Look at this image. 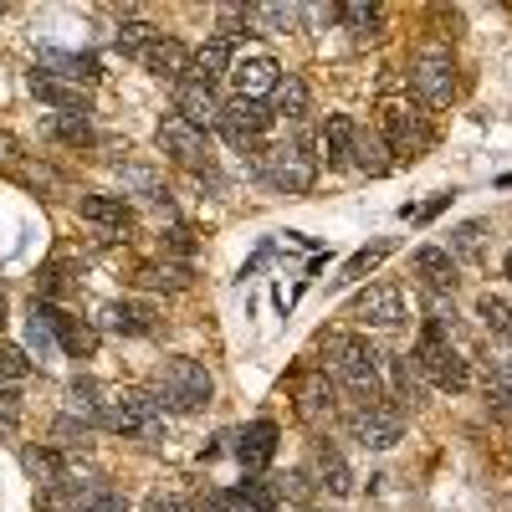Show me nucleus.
Masks as SVG:
<instances>
[{
	"label": "nucleus",
	"mask_w": 512,
	"mask_h": 512,
	"mask_svg": "<svg viewBox=\"0 0 512 512\" xmlns=\"http://www.w3.org/2000/svg\"><path fill=\"white\" fill-rule=\"evenodd\" d=\"M323 359L333 369V379L359 400V405H379L384 400V379H379V354L364 344L359 333H328Z\"/></svg>",
	"instance_id": "f257e3e1"
},
{
	"label": "nucleus",
	"mask_w": 512,
	"mask_h": 512,
	"mask_svg": "<svg viewBox=\"0 0 512 512\" xmlns=\"http://www.w3.org/2000/svg\"><path fill=\"white\" fill-rule=\"evenodd\" d=\"M103 431H118V436H139L149 446H159L169 436V410L149 395V390H118L103 400V415H98Z\"/></svg>",
	"instance_id": "f03ea898"
},
{
	"label": "nucleus",
	"mask_w": 512,
	"mask_h": 512,
	"mask_svg": "<svg viewBox=\"0 0 512 512\" xmlns=\"http://www.w3.org/2000/svg\"><path fill=\"white\" fill-rule=\"evenodd\" d=\"M164 410H175V415H195L210 405V395H216V384H210L205 364L195 359H164L154 369V390H149Z\"/></svg>",
	"instance_id": "7ed1b4c3"
},
{
	"label": "nucleus",
	"mask_w": 512,
	"mask_h": 512,
	"mask_svg": "<svg viewBox=\"0 0 512 512\" xmlns=\"http://www.w3.org/2000/svg\"><path fill=\"white\" fill-rule=\"evenodd\" d=\"M410 364L420 369V379H431L436 390H466V384H472V364L456 354L451 328H441V323H425V333H420V344H415Z\"/></svg>",
	"instance_id": "20e7f679"
},
{
	"label": "nucleus",
	"mask_w": 512,
	"mask_h": 512,
	"mask_svg": "<svg viewBox=\"0 0 512 512\" xmlns=\"http://www.w3.org/2000/svg\"><path fill=\"white\" fill-rule=\"evenodd\" d=\"M262 180L277 190V195H308L313 180H318V164L303 144H272L262 154Z\"/></svg>",
	"instance_id": "39448f33"
},
{
	"label": "nucleus",
	"mask_w": 512,
	"mask_h": 512,
	"mask_svg": "<svg viewBox=\"0 0 512 512\" xmlns=\"http://www.w3.org/2000/svg\"><path fill=\"white\" fill-rule=\"evenodd\" d=\"M410 88H415V98L425 108H451V98H456V62H451V52H441V47L420 52L410 62Z\"/></svg>",
	"instance_id": "423d86ee"
},
{
	"label": "nucleus",
	"mask_w": 512,
	"mask_h": 512,
	"mask_svg": "<svg viewBox=\"0 0 512 512\" xmlns=\"http://www.w3.org/2000/svg\"><path fill=\"white\" fill-rule=\"evenodd\" d=\"M349 431H354V441L364 451H395L400 436H405V415L395 405H384V400L379 405H359L349 415Z\"/></svg>",
	"instance_id": "0eeeda50"
},
{
	"label": "nucleus",
	"mask_w": 512,
	"mask_h": 512,
	"mask_svg": "<svg viewBox=\"0 0 512 512\" xmlns=\"http://www.w3.org/2000/svg\"><path fill=\"white\" fill-rule=\"evenodd\" d=\"M47 507L52 512H128V502H123V492H113L108 482H57L52 492H47Z\"/></svg>",
	"instance_id": "6e6552de"
},
{
	"label": "nucleus",
	"mask_w": 512,
	"mask_h": 512,
	"mask_svg": "<svg viewBox=\"0 0 512 512\" xmlns=\"http://www.w3.org/2000/svg\"><path fill=\"white\" fill-rule=\"evenodd\" d=\"M216 128L226 134L231 149H256V144H262V134L272 128V108L267 103H251V98H231L221 108V123Z\"/></svg>",
	"instance_id": "1a4fd4ad"
},
{
	"label": "nucleus",
	"mask_w": 512,
	"mask_h": 512,
	"mask_svg": "<svg viewBox=\"0 0 512 512\" xmlns=\"http://www.w3.org/2000/svg\"><path fill=\"white\" fill-rule=\"evenodd\" d=\"M221 93H216V82H195V77H180L175 82V118H185L190 128H216L221 123Z\"/></svg>",
	"instance_id": "9d476101"
},
{
	"label": "nucleus",
	"mask_w": 512,
	"mask_h": 512,
	"mask_svg": "<svg viewBox=\"0 0 512 512\" xmlns=\"http://www.w3.org/2000/svg\"><path fill=\"white\" fill-rule=\"evenodd\" d=\"M154 139H159L164 159H175L180 169H210V144H205L200 128H190L185 118H164Z\"/></svg>",
	"instance_id": "9b49d317"
},
{
	"label": "nucleus",
	"mask_w": 512,
	"mask_h": 512,
	"mask_svg": "<svg viewBox=\"0 0 512 512\" xmlns=\"http://www.w3.org/2000/svg\"><path fill=\"white\" fill-rule=\"evenodd\" d=\"M359 323H369V328H400L405 323V297H400V287H390V282H374V287H364L359 297H354V308H349Z\"/></svg>",
	"instance_id": "f8f14e48"
},
{
	"label": "nucleus",
	"mask_w": 512,
	"mask_h": 512,
	"mask_svg": "<svg viewBox=\"0 0 512 512\" xmlns=\"http://www.w3.org/2000/svg\"><path fill=\"white\" fill-rule=\"evenodd\" d=\"M231 77H236V98L262 103V98H272V88L282 82V67H277V57H267V52H251V57H241V62L231 67Z\"/></svg>",
	"instance_id": "ddd939ff"
},
{
	"label": "nucleus",
	"mask_w": 512,
	"mask_h": 512,
	"mask_svg": "<svg viewBox=\"0 0 512 512\" xmlns=\"http://www.w3.org/2000/svg\"><path fill=\"white\" fill-rule=\"evenodd\" d=\"M139 57V67L144 72H154V77H169V82H180L185 72H190V52L180 47L175 36H154L144 52H134Z\"/></svg>",
	"instance_id": "4468645a"
},
{
	"label": "nucleus",
	"mask_w": 512,
	"mask_h": 512,
	"mask_svg": "<svg viewBox=\"0 0 512 512\" xmlns=\"http://www.w3.org/2000/svg\"><path fill=\"white\" fill-rule=\"evenodd\" d=\"M277 456V425L272 420H251L246 425V431L236 436V461L246 466V472L256 477V472H262V466Z\"/></svg>",
	"instance_id": "2eb2a0df"
},
{
	"label": "nucleus",
	"mask_w": 512,
	"mask_h": 512,
	"mask_svg": "<svg viewBox=\"0 0 512 512\" xmlns=\"http://www.w3.org/2000/svg\"><path fill=\"white\" fill-rule=\"evenodd\" d=\"M93 328L98 333H123V338H144V333H154V313L144 303H103Z\"/></svg>",
	"instance_id": "dca6fc26"
},
{
	"label": "nucleus",
	"mask_w": 512,
	"mask_h": 512,
	"mask_svg": "<svg viewBox=\"0 0 512 512\" xmlns=\"http://www.w3.org/2000/svg\"><path fill=\"white\" fill-rule=\"evenodd\" d=\"M384 149L400 154V159H420L425 149H431V128L405 118V113H390L384 118Z\"/></svg>",
	"instance_id": "f3484780"
},
{
	"label": "nucleus",
	"mask_w": 512,
	"mask_h": 512,
	"mask_svg": "<svg viewBox=\"0 0 512 512\" xmlns=\"http://www.w3.org/2000/svg\"><path fill=\"white\" fill-rule=\"evenodd\" d=\"M77 216L88 226H103V231H128V226H134V210H128L123 195H82Z\"/></svg>",
	"instance_id": "a211bd4d"
},
{
	"label": "nucleus",
	"mask_w": 512,
	"mask_h": 512,
	"mask_svg": "<svg viewBox=\"0 0 512 512\" xmlns=\"http://www.w3.org/2000/svg\"><path fill=\"white\" fill-rule=\"evenodd\" d=\"M410 267H415V277L425 282V292H451V287H456V262H451L446 246H420V251L410 256Z\"/></svg>",
	"instance_id": "6ab92c4d"
},
{
	"label": "nucleus",
	"mask_w": 512,
	"mask_h": 512,
	"mask_svg": "<svg viewBox=\"0 0 512 512\" xmlns=\"http://www.w3.org/2000/svg\"><path fill=\"white\" fill-rule=\"evenodd\" d=\"M31 93L57 108V113H88V88H77V82H62V77H47V72H31Z\"/></svg>",
	"instance_id": "aec40b11"
},
{
	"label": "nucleus",
	"mask_w": 512,
	"mask_h": 512,
	"mask_svg": "<svg viewBox=\"0 0 512 512\" xmlns=\"http://www.w3.org/2000/svg\"><path fill=\"white\" fill-rule=\"evenodd\" d=\"M231 67H236L231 41L210 36V41H200V47L190 52V72H185V77H195V82H216V77H226Z\"/></svg>",
	"instance_id": "412c9836"
},
{
	"label": "nucleus",
	"mask_w": 512,
	"mask_h": 512,
	"mask_svg": "<svg viewBox=\"0 0 512 512\" xmlns=\"http://www.w3.org/2000/svg\"><path fill=\"white\" fill-rule=\"evenodd\" d=\"M52 323H57V349H62L67 359H93V354H98V328H93L88 318L57 313Z\"/></svg>",
	"instance_id": "4be33fe9"
},
{
	"label": "nucleus",
	"mask_w": 512,
	"mask_h": 512,
	"mask_svg": "<svg viewBox=\"0 0 512 512\" xmlns=\"http://www.w3.org/2000/svg\"><path fill=\"white\" fill-rule=\"evenodd\" d=\"M313 482H318V487H328L333 497H349V492H354V472H349V461L338 456L333 446H318V451H313Z\"/></svg>",
	"instance_id": "5701e85b"
},
{
	"label": "nucleus",
	"mask_w": 512,
	"mask_h": 512,
	"mask_svg": "<svg viewBox=\"0 0 512 512\" xmlns=\"http://www.w3.org/2000/svg\"><path fill=\"white\" fill-rule=\"evenodd\" d=\"M354 139H359V123L349 113H333L323 123V159L328 164H354Z\"/></svg>",
	"instance_id": "b1692460"
},
{
	"label": "nucleus",
	"mask_w": 512,
	"mask_h": 512,
	"mask_svg": "<svg viewBox=\"0 0 512 512\" xmlns=\"http://www.w3.org/2000/svg\"><path fill=\"white\" fill-rule=\"evenodd\" d=\"M303 6H282V0H267V6H246V31H297L303 26Z\"/></svg>",
	"instance_id": "393cba45"
},
{
	"label": "nucleus",
	"mask_w": 512,
	"mask_h": 512,
	"mask_svg": "<svg viewBox=\"0 0 512 512\" xmlns=\"http://www.w3.org/2000/svg\"><path fill=\"white\" fill-rule=\"evenodd\" d=\"M36 72H47V77H62V82H98V62L93 57H77V52H41V67Z\"/></svg>",
	"instance_id": "a878e982"
},
{
	"label": "nucleus",
	"mask_w": 512,
	"mask_h": 512,
	"mask_svg": "<svg viewBox=\"0 0 512 512\" xmlns=\"http://www.w3.org/2000/svg\"><path fill=\"white\" fill-rule=\"evenodd\" d=\"M21 472H26L41 492H52V487L62 482V456H57L52 446H26V451H21Z\"/></svg>",
	"instance_id": "bb28decb"
},
{
	"label": "nucleus",
	"mask_w": 512,
	"mask_h": 512,
	"mask_svg": "<svg viewBox=\"0 0 512 512\" xmlns=\"http://www.w3.org/2000/svg\"><path fill=\"white\" fill-rule=\"evenodd\" d=\"M272 118H292V123L308 118V82H303V77L287 72L277 88H272Z\"/></svg>",
	"instance_id": "cd10ccee"
},
{
	"label": "nucleus",
	"mask_w": 512,
	"mask_h": 512,
	"mask_svg": "<svg viewBox=\"0 0 512 512\" xmlns=\"http://www.w3.org/2000/svg\"><path fill=\"white\" fill-rule=\"evenodd\" d=\"M57 308L52 303H36L31 308V318H26V344H31V354H41V359H52L57 354Z\"/></svg>",
	"instance_id": "c85d7f7f"
},
{
	"label": "nucleus",
	"mask_w": 512,
	"mask_h": 512,
	"mask_svg": "<svg viewBox=\"0 0 512 512\" xmlns=\"http://www.w3.org/2000/svg\"><path fill=\"white\" fill-rule=\"evenodd\" d=\"M139 287H149V292H185L190 287V267L185 262H149V267H139Z\"/></svg>",
	"instance_id": "c756f323"
},
{
	"label": "nucleus",
	"mask_w": 512,
	"mask_h": 512,
	"mask_svg": "<svg viewBox=\"0 0 512 512\" xmlns=\"http://www.w3.org/2000/svg\"><path fill=\"white\" fill-rule=\"evenodd\" d=\"M354 164L364 169V175H390V149H384V139L379 134H364L359 128V139H354Z\"/></svg>",
	"instance_id": "7c9ffc66"
},
{
	"label": "nucleus",
	"mask_w": 512,
	"mask_h": 512,
	"mask_svg": "<svg viewBox=\"0 0 512 512\" xmlns=\"http://www.w3.org/2000/svg\"><path fill=\"white\" fill-rule=\"evenodd\" d=\"M52 134H57L62 144H72V149H88V144H98V134H93V118H88V113H52Z\"/></svg>",
	"instance_id": "2f4dec72"
},
{
	"label": "nucleus",
	"mask_w": 512,
	"mask_h": 512,
	"mask_svg": "<svg viewBox=\"0 0 512 512\" xmlns=\"http://www.w3.org/2000/svg\"><path fill=\"white\" fill-rule=\"evenodd\" d=\"M118 180H123V190H134V195H154V200L164 205L159 169H154V164H134V159H123V164H118Z\"/></svg>",
	"instance_id": "473e14b6"
},
{
	"label": "nucleus",
	"mask_w": 512,
	"mask_h": 512,
	"mask_svg": "<svg viewBox=\"0 0 512 512\" xmlns=\"http://www.w3.org/2000/svg\"><path fill=\"white\" fill-rule=\"evenodd\" d=\"M67 400H72V415H77L82 425H98V415H103V390H98L93 379H72Z\"/></svg>",
	"instance_id": "72a5a7b5"
},
{
	"label": "nucleus",
	"mask_w": 512,
	"mask_h": 512,
	"mask_svg": "<svg viewBox=\"0 0 512 512\" xmlns=\"http://www.w3.org/2000/svg\"><path fill=\"white\" fill-rule=\"evenodd\" d=\"M482 236H487V226L482 221H461L456 231H451V262H477L482 256Z\"/></svg>",
	"instance_id": "f704fd0d"
},
{
	"label": "nucleus",
	"mask_w": 512,
	"mask_h": 512,
	"mask_svg": "<svg viewBox=\"0 0 512 512\" xmlns=\"http://www.w3.org/2000/svg\"><path fill=\"white\" fill-rule=\"evenodd\" d=\"M52 441H57L62 451H88V446H93V425H82L77 415H57V420H52Z\"/></svg>",
	"instance_id": "c9c22d12"
},
{
	"label": "nucleus",
	"mask_w": 512,
	"mask_h": 512,
	"mask_svg": "<svg viewBox=\"0 0 512 512\" xmlns=\"http://www.w3.org/2000/svg\"><path fill=\"white\" fill-rule=\"evenodd\" d=\"M236 497H241L251 512H282V502H277V492H272V477H246V482L236 487Z\"/></svg>",
	"instance_id": "e433bc0d"
},
{
	"label": "nucleus",
	"mask_w": 512,
	"mask_h": 512,
	"mask_svg": "<svg viewBox=\"0 0 512 512\" xmlns=\"http://www.w3.org/2000/svg\"><path fill=\"white\" fill-rule=\"evenodd\" d=\"M154 36H164L159 26H149V21H134V16H123V26H118V47L134 57V52H144Z\"/></svg>",
	"instance_id": "4c0bfd02"
},
{
	"label": "nucleus",
	"mask_w": 512,
	"mask_h": 512,
	"mask_svg": "<svg viewBox=\"0 0 512 512\" xmlns=\"http://www.w3.org/2000/svg\"><path fill=\"white\" fill-rule=\"evenodd\" d=\"M31 374V359L11 344H0V390H16V384Z\"/></svg>",
	"instance_id": "58836bf2"
},
{
	"label": "nucleus",
	"mask_w": 512,
	"mask_h": 512,
	"mask_svg": "<svg viewBox=\"0 0 512 512\" xmlns=\"http://www.w3.org/2000/svg\"><path fill=\"white\" fill-rule=\"evenodd\" d=\"M272 492H277L282 507H308V502H313L308 477H272Z\"/></svg>",
	"instance_id": "ea45409f"
},
{
	"label": "nucleus",
	"mask_w": 512,
	"mask_h": 512,
	"mask_svg": "<svg viewBox=\"0 0 512 512\" xmlns=\"http://www.w3.org/2000/svg\"><path fill=\"white\" fill-rule=\"evenodd\" d=\"M384 256H390V241H379V246H364V251H354L349 262H344V282H354V277H364V272H374Z\"/></svg>",
	"instance_id": "a19ab883"
},
{
	"label": "nucleus",
	"mask_w": 512,
	"mask_h": 512,
	"mask_svg": "<svg viewBox=\"0 0 512 512\" xmlns=\"http://www.w3.org/2000/svg\"><path fill=\"white\" fill-rule=\"evenodd\" d=\"M477 318H482V328H487V333H507V328H512V308L502 303V297H492V292L477 303Z\"/></svg>",
	"instance_id": "79ce46f5"
},
{
	"label": "nucleus",
	"mask_w": 512,
	"mask_h": 512,
	"mask_svg": "<svg viewBox=\"0 0 512 512\" xmlns=\"http://www.w3.org/2000/svg\"><path fill=\"white\" fill-rule=\"evenodd\" d=\"M338 21L369 31V26H379V6H369V0H349V6H338Z\"/></svg>",
	"instance_id": "37998d69"
},
{
	"label": "nucleus",
	"mask_w": 512,
	"mask_h": 512,
	"mask_svg": "<svg viewBox=\"0 0 512 512\" xmlns=\"http://www.w3.org/2000/svg\"><path fill=\"white\" fill-rule=\"evenodd\" d=\"M297 410H303L308 420H323V415H333V395H323L318 384H308V390H303V405H297Z\"/></svg>",
	"instance_id": "c03bdc74"
},
{
	"label": "nucleus",
	"mask_w": 512,
	"mask_h": 512,
	"mask_svg": "<svg viewBox=\"0 0 512 512\" xmlns=\"http://www.w3.org/2000/svg\"><path fill=\"white\" fill-rule=\"evenodd\" d=\"M246 36V6H221V41Z\"/></svg>",
	"instance_id": "a18cd8bd"
},
{
	"label": "nucleus",
	"mask_w": 512,
	"mask_h": 512,
	"mask_svg": "<svg viewBox=\"0 0 512 512\" xmlns=\"http://www.w3.org/2000/svg\"><path fill=\"white\" fill-rule=\"evenodd\" d=\"M200 507H205V512H251V507H246V502H241L236 492H210V497H205Z\"/></svg>",
	"instance_id": "49530a36"
},
{
	"label": "nucleus",
	"mask_w": 512,
	"mask_h": 512,
	"mask_svg": "<svg viewBox=\"0 0 512 512\" xmlns=\"http://www.w3.org/2000/svg\"><path fill=\"white\" fill-rule=\"evenodd\" d=\"M149 512H195L185 497H175V492H154L149 497Z\"/></svg>",
	"instance_id": "de8ad7c7"
},
{
	"label": "nucleus",
	"mask_w": 512,
	"mask_h": 512,
	"mask_svg": "<svg viewBox=\"0 0 512 512\" xmlns=\"http://www.w3.org/2000/svg\"><path fill=\"white\" fill-rule=\"evenodd\" d=\"M164 246H169V251H180V256H190V251H195V241H190V231H185V226L164 231Z\"/></svg>",
	"instance_id": "09e8293b"
},
{
	"label": "nucleus",
	"mask_w": 512,
	"mask_h": 512,
	"mask_svg": "<svg viewBox=\"0 0 512 512\" xmlns=\"http://www.w3.org/2000/svg\"><path fill=\"white\" fill-rule=\"evenodd\" d=\"M446 200H451V195H436L431 205H420V210H410V216H420V221H431V216H436V210H446ZM410 216H405V221H410Z\"/></svg>",
	"instance_id": "8fccbe9b"
},
{
	"label": "nucleus",
	"mask_w": 512,
	"mask_h": 512,
	"mask_svg": "<svg viewBox=\"0 0 512 512\" xmlns=\"http://www.w3.org/2000/svg\"><path fill=\"white\" fill-rule=\"evenodd\" d=\"M0 328H6V292H0Z\"/></svg>",
	"instance_id": "3c124183"
},
{
	"label": "nucleus",
	"mask_w": 512,
	"mask_h": 512,
	"mask_svg": "<svg viewBox=\"0 0 512 512\" xmlns=\"http://www.w3.org/2000/svg\"><path fill=\"white\" fill-rule=\"evenodd\" d=\"M502 272H507V277H512V251H507V256H502Z\"/></svg>",
	"instance_id": "603ef678"
}]
</instances>
